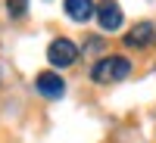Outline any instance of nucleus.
<instances>
[{"mask_svg": "<svg viewBox=\"0 0 156 143\" xmlns=\"http://www.w3.org/2000/svg\"><path fill=\"white\" fill-rule=\"evenodd\" d=\"M47 59H50L53 69H69L78 59V47L69 41V37H56V41L47 47Z\"/></svg>", "mask_w": 156, "mask_h": 143, "instance_id": "2", "label": "nucleus"}, {"mask_svg": "<svg viewBox=\"0 0 156 143\" xmlns=\"http://www.w3.org/2000/svg\"><path fill=\"white\" fill-rule=\"evenodd\" d=\"M128 72H131V62H128L125 56H103L94 66L90 78H94L97 84H109V81H125Z\"/></svg>", "mask_w": 156, "mask_h": 143, "instance_id": "1", "label": "nucleus"}, {"mask_svg": "<svg viewBox=\"0 0 156 143\" xmlns=\"http://www.w3.org/2000/svg\"><path fill=\"white\" fill-rule=\"evenodd\" d=\"M153 37H156V28H153V25H150V22H137L134 28L125 34V44L134 47V50H140V47H150Z\"/></svg>", "mask_w": 156, "mask_h": 143, "instance_id": "5", "label": "nucleus"}, {"mask_svg": "<svg viewBox=\"0 0 156 143\" xmlns=\"http://www.w3.org/2000/svg\"><path fill=\"white\" fill-rule=\"evenodd\" d=\"M34 87L41 90L44 97H50V100H56V97L66 94V84H62V78L56 72H41V75L34 78Z\"/></svg>", "mask_w": 156, "mask_h": 143, "instance_id": "4", "label": "nucleus"}, {"mask_svg": "<svg viewBox=\"0 0 156 143\" xmlns=\"http://www.w3.org/2000/svg\"><path fill=\"white\" fill-rule=\"evenodd\" d=\"M62 6H66V16H69L72 22H87V19L97 12L94 0H62Z\"/></svg>", "mask_w": 156, "mask_h": 143, "instance_id": "6", "label": "nucleus"}, {"mask_svg": "<svg viewBox=\"0 0 156 143\" xmlns=\"http://www.w3.org/2000/svg\"><path fill=\"white\" fill-rule=\"evenodd\" d=\"M97 22H100L103 31L122 28V9H119V3H115V0H100L97 3Z\"/></svg>", "mask_w": 156, "mask_h": 143, "instance_id": "3", "label": "nucleus"}, {"mask_svg": "<svg viewBox=\"0 0 156 143\" xmlns=\"http://www.w3.org/2000/svg\"><path fill=\"white\" fill-rule=\"evenodd\" d=\"M6 12L12 19H22L28 12V0H6Z\"/></svg>", "mask_w": 156, "mask_h": 143, "instance_id": "7", "label": "nucleus"}]
</instances>
